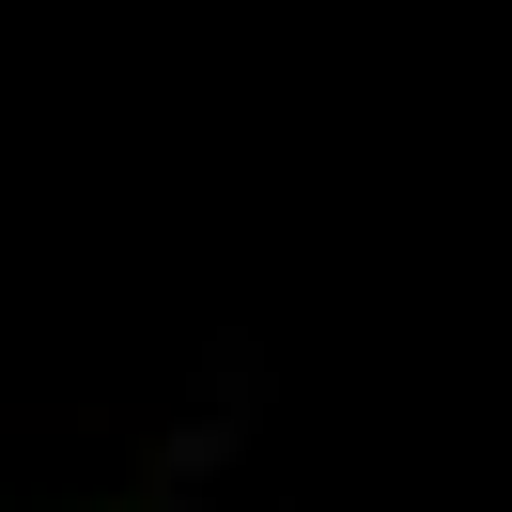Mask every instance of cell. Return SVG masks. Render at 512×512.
<instances>
[{
  "instance_id": "cell-1",
  "label": "cell",
  "mask_w": 512,
  "mask_h": 512,
  "mask_svg": "<svg viewBox=\"0 0 512 512\" xmlns=\"http://www.w3.org/2000/svg\"><path fill=\"white\" fill-rule=\"evenodd\" d=\"M218 450H233V419H187V435H156V512H187Z\"/></svg>"
}]
</instances>
